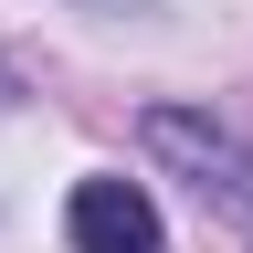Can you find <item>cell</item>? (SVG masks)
<instances>
[{
    "label": "cell",
    "instance_id": "7a4b0ae2",
    "mask_svg": "<svg viewBox=\"0 0 253 253\" xmlns=\"http://www.w3.org/2000/svg\"><path fill=\"white\" fill-rule=\"evenodd\" d=\"M63 232H74V253H158V243H169L137 179H74Z\"/></svg>",
    "mask_w": 253,
    "mask_h": 253
},
{
    "label": "cell",
    "instance_id": "6da1fadb",
    "mask_svg": "<svg viewBox=\"0 0 253 253\" xmlns=\"http://www.w3.org/2000/svg\"><path fill=\"white\" fill-rule=\"evenodd\" d=\"M148 148L169 158V169L201 190V201L253 211V148L232 137V126H211V116H190V106H148Z\"/></svg>",
    "mask_w": 253,
    "mask_h": 253
}]
</instances>
